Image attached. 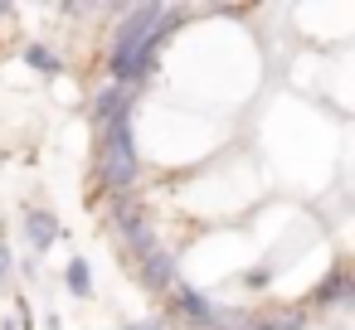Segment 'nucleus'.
<instances>
[{
  "label": "nucleus",
  "mask_w": 355,
  "mask_h": 330,
  "mask_svg": "<svg viewBox=\"0 0 355 330\" xmlns=\"http://www.w3.org/2000/svg\"><path fill=\"white\" fill-rule=\"evenodd\" d=\"M185 6H127L117 10V30H112V54H107V73L117 88H141L156 73V54L171 39V30L185 20Z\"/></svg>",
  "instance_id": "nucleus-1"
},
{
  "label": "nucleus",
  "mask_w": 355,
  "mask_h": 330,
  "mask_svg": "<svg viewBox=\"0 0 355 330\" xmlns=\"http://www.w3.org/2000/svg\"><path fill=\"white\" fill-rule=\"evenodd\" d=\"M137 141H132V107L122 117H112L103 131H98V156H93V175H98V190L103 194H127L137 185Z\"/></svg>",
  "instance_id": "nucleus-2"
},
{
  "label": "nucleus",
  "mask_w": 355,
  "mask_h": 330,
  "mask_svg": "<svg viewBox=\"0 0 355 330\" xmlns=\"http://www.w3.org/2000/svg\"><path fill=\"white\" fill-rule=\"evenodd\" d=\"M214 296H205L200 286H185V282H175L171 286V315H180V320H190V325H200V330H209V320H214Z\"/></svg>",
  "instance_id": "nucleus-3"
},
{
  "label": "nucleus",
  "mask_w": 355,
  "mask_h": 330,
  "mask_svg": "<svg viewBox=\"0 0 355 330\" xmlns=\"http://www.w3.org/2000/svg\"><path fill=\"white\" fill-rule=\"evenodd\" d=\"M137 277L146 291H171L180 282V267H175V253L171 248H151L141 262H137Z\"/></svg>",
  "instance_id": "nucleus-4"
},
{
  "label": "nucleus",
  "mask_w": 355,
  "mask_h": 330,
  "mask_svg": "<svg viewBox=\"0 0 355 330\" xmlns=\"http://www.w3.org/2000/svg\"><path fill=\"white\" fill-rule=\"evenodd\" d=\"M311 306H316V311H326V306H355V286H350V267H345V262H336L331 277L302 301V311H311Z\"/></svg>",
  "instance_id": "nucleus-5"
},
{
  "label": "nucleus",
  "mask_w": 355,
  "mask_h": 330,
  "mask_svg": "<svg viewBox=\"0 0 355 330\" xmlns=\"http://www.w3.org/2000/svg\"><path fill=\"white\" fill-rule=\"evenodd\" d=\"M132 98H137L132 88H117V83H107V88H103V93L93 98V112H88V117H93V127L103 131V127H107L112 117H122V112L132 107Z\"/></svg>",
  "instance_id": "nucleus-6"
},
{
  "label": "nucleus",
  "mask_w": 355,
  "mask_h": 330,
  "mask_svg": "<svg viewBox=\"0 0 355 330\" xmlns=\"http://www.w3.org/2000/svg\"><path fill=\"white\" fill-rule=\"evenodd\" d=\"M25 238H30L35 257H40V253H49V248L64 238V228H59V219H54V214H44V209H30V214H25Z\"/></svg>",
  "instance_id": "nucleus-7"
},
{
  "label": "nucleus",
  "mask_w": 355,
  "mask_h": 330,
  "mask_svg": "<svg viewBox=\"0 0 355 330\" xmlns=\"http://www.w3.org/2000/svg\"><path fill=\"white\" fill-rule=\"evenodd\" d=\"M311 325V311L302 306H268L263 315H253V330H306Z\"/></svg>",
  "instance_id": "nucleus-8"
},
{
  "label": "nucleus",
  "mask_w": 355,
  "mask_h": 330,
  "mask_svg": "<svg viewBox=\"0 0 355 330\" xmlns=\"http://www.w3.org/2000/svg\"><path fill=\"white\" fill-rule=\"evenodd\" d=\"M25 64H30V68H40L44 78H59V73H64V59H59L49 44H30V49H25Z\"/></svg>",
  "instance_id": "nucleus-9"
},
{
  "label": "nucleus",
  "mask_w": 355,
  "mask_h": 330,
  "mask_svg": "<svg viewBox=\"0 0 355 330\" xmlns=\"http://www.w3.org/2000/svg\"><path fill=\"white\" fill-rule=\"evenodd\" d=\"M209 330H253V311H243V306H214Z\"/></svg>",
  "instance_id": "nucleus-10"
},
{
  "label": "nucleus",
  "mask_w": 355,
  "mask_h": 330,
  "mask_svg": "<svg viewBox=\"0 0 355 330\" xmlns=\"http://www.w3.org/2000/svg\"><path fill=\"white\" fill-rule=\"evenodd\" d=\"M64 282H69V291H73V296H93V272H88V262H83V257H73V262H69Z\"/></svg>",
  "instance_id": "nucleus-11"
},
{
  "label": "nucleus",
  "mask_w": 355,
  "mask_h": 330,
  "mask_svg": "<svg viewBox=\"0 0 355 330\" xmlns=\"http://www.w3.org/2000/svg\"><path fill=\"white\" fill-rule=\"evenodd\" d=\"M15 282V257H10V248L0 243V286H10Z\"/></svg>",
  "instance_id": "nucleus-12"
},
{
  "label": "nucleus",
  "mask_w": 355,
  "mask_h": 330,
  "mask_svg": "<svg viewBox=\"0 0 355 330\" xmlns=\"http://www.w3.org/2000/svg\"><path fill=\"white\" fill-rule=\"evenodd\" d=\"M272 272H277V267H253V272H243V286H268Z\"/></svg>",
  "instance_id": "nucleus-13"
},
{
  "label": "nucleus",
  "mask_w": 355,
  "mask_h": 330,
  "mask_svg": "<svg viewBox=\"0 0 355 330\" xmlns=\"http://www.w3.org/2000/svg\"><path fill=\"white\" fill-rule=\"evenodd\" d=\"M122 330H166V320H161V315H151V320H127Z\"/></svg>",
  "instance_id": "nucleus-14"
},
{
  "label": "nucleus",
  "mask_w": 355,
  "mask_h": 330,
  "mask_svg": "<svg viewBox=\"0 0 355 330\" xmlns=\"http://www.w3.org/2000/svg\"><path fill=\"white\" fill-rule=\"evenodd\" d=\"M0 330H20V325H15V320H6V325H0Z\"/></svg>",
  "instance_id": "nucleus-15"
}]
</instances>
